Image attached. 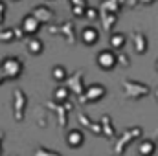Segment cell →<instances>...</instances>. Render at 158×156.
Returning a JSON list of instances; mask_svg holds the SVG:
<instances>
[{
  "label": "cell",
  "mask_w": 158,
  "mask_h": 156,
  "mask_svg": "<svg viewBox=\"0 0 158 156\" xmlns=\"http://www.w3.org/2000/svg\"><path fill=\"white\" fill-rule=\"evenodd\" d=\"M0 66H2V70H4V74H6L7 79H19L22 76V70H24L22 61L17 59V57H6V59H2Z\"/></svg>",
  "instance_id": "6da1fadb"
},
{
  "label": "cell",
  "mask_w": 158,
  "mask_h": 156,
  "mask_svg": "<svg viewBox=\"0 0 158 156\" xmlns=\"http://www.w3.org/2000/svg\"><path fill=\"white\" fill-rule=\"evenodd\" d=\"M96 63H98V66L101 70L109 72V70H114L116 68V64H118L119 61H118V55L114 53V50L110 48V50H101L98 53V57H96Z\"/></svg>",
  "instance_id": "7a4b0ae2"
},
{
  "label": "cell",
  "mask_w": 158,
  "mask_h": 156,
  "mask_svg": "<svg viewBox=\"0 0 158 156\" xmlns=\"http://www.w3.org/2000/svg\"><path fill=\"white\" fill-rule=\"evenodd\" d=\"M40 24H42V22H40L33 13H30V15H26V17L22 18V30H24V33L30 35V37H35V35L39 33Z\"/></svg>",
  "instance_id": "3957f363"
},
{
  "label": "cell",
  "mask_w": 158,
  "mask_h": 156,
  "mask_svg": "<svg viewBox=\"0 0 158 156\" xmlns=\"http://www.w3.org/2000/svg\"><path fill=\"white\" fill-rule=\"evenodd\" d=\"M107 96V88L103 86V84H99V83H96V84H90L88 88H85V99L86 101H99V99H103Z\"/></svg>",
  "instance_id": "277c9868"
},
{
  "label": "cell",
  "mask_w": 158,
  "mask_h": 156,
  "mask_svg": "<svg viewBox=\"0 0 158 156\" xmlns=\"http://www.w3.org/2000/svg\"><path fill=\"white\" fill-rule=\"evenodd\" d=\"M81 40H83V44H86V46L96 44V42L99 40V30H98V28H92V26L83 28V31H81Z\"/></svg>",
  "instance_id": "5b68a950"
},
{
  "label": "cell",
  "mask_w": 158,
  "mask_h": 156,
  "mask_svg": "<svg viewBox=\"0 0 158 156\" xmlns=\"http://www.w3.org/2000/svg\"><path fill=\"white\" fill-rule=\"evenodd\" d=\"M66 143H68V147H72V149H77V147H81V145L85 143V134H83L79 129L70 130V132L66 134Z\"/></svg>",
  "instance_id": "8992f818"
},
{
  "label": "cell",
  "mask_w": 158,
  "mask_h": 156,
  "mask_svg": "<svg viewBox=\"0 0 158 156\" xmlns=\"http://www.w3.org/2000/svg\"><path fill=\"white\" fill-rule=\"evenodd\" d=\"M26 48H28V51H30L31 55H40V53L44 51V44H42V40H40L37 35H35V37H31V39L28 40Z\"/></svg>",
  "instance_id": "52a82bcc"
},
{
  "label": "cell",
  "mask_w": 158,
  "mask_h": 156,
  "mask_svg": "<svg viewBox=\"0 0 158 156\" xmlns=\"http://www.w3.org/2000/svg\"><path fill=\"white\" fill-rule=\"evenodd\" d=\"M155 151H156V143H153L151 140H145V142H142V143L138 145L140 156H153Z\"/></svg>",
  "instance_id": "ba28073f"
},
{
  "label": "cell",
  "mask_w": 158,
  "mask_h": 156,
  "mask_svg": "<svg viewBox=\"0 0 158 156\" xmlns=\"http://www.w3.org/2000/svg\"><path fill=\"white\" fill-rule=\"evenodd\" d=\"M125 42H127L125 35L119 33V31H114V33L110 35V48H112V50H123V48H125Z\"/></svg>",
  "instance_id": "9c48e42d"
},
{
  "label": "cell",
  "mask_w": 158,
  "mask_h": 156,
  "mask_svg": "<svg viewBox=\"0 0 158 156\" xmlns=\"http://www.w3.org/2000/svg\"><path fill=\"white\" fill-rule=\"evenodd\" d=\"M134 50L140 55L147 51V39H145L143 33H134Z\"/></svg>",
  "instance_id": "30bf717a"
},
{
  "label": "cell",
  "mask_w": 158,
  "mask_h": 156,
  "mask_svg": "<svg viewBox=\"0 0 158 156\" xmlns=\"http://www.w3.org/2000/svg\"><path fill=\"white\" fill-rule=\"evenodd\" d=\"M33 15L39 18L40 22H48V20L53 17V11H52V9H48V7H44V6H39V7H35V9H33Z\"/></svg>",
  "instance_id": "8fae6325"
},
{
  "label": "cell",
  "mask_w": 158,
  "mask_h": 156,
  "mask_svg": "<svg viewBox=\"0 0 158 156\" xmlns=\"http://www.w3.org/2000/svg\"><path fill=\"white\" fill-rule=\"evenodd\" d=\"M52 77L55 79L57 83H63L64 79L68 77V72H66V68H64V66L57 64V66H53V68H52Z\"/></svg>",
  "instance_id": "7c38bea8"
},
{
  "label": "cell",
  "mask_w": 158,
  "mask_h": 156,
  "mask_svg": "<svg viewBox=\"0 0 158 156\" xmlns=\"http://www.w3.org/2000/svg\"><path fill=\"white\" fill-rule=\"evenodd\" d=\"M53 97H55L57 103H64V101L70 97V88H66V86H57Z\"/></svg>",
  "instance_id": "4fadbf2b"
},
{
  "label": "cell",
  "mask_w": 158,
  "mask_h": 156,
  "mask_svg": "<svg viewBox=\"0 0 158 156\" xmlns=\"http://www.w3.org/2000/svg\"><path fill=\"white\" fill-rule=\"evenodd\" d=\"M15 37H17L15 30H6V31H2V33H0V40H4V42H11Z\"/></svg>",
  "instance_id": "5bb4252c"
},
{
  "label": "cell",
  "mask_w": 158,
  "mask_h": 156,
  "mask_svg": "<svg viewBox=\"0 0 158 156\" xmlns=\"http://www.w3.org/2000/svg\"><path fill=\"white\" fill-rule=\"evenodd\" d=\"M98 15H99V13H98V9H94V7H86L85 18H90V20H92V18H98Z\"/></svg>",
  "instance_id": "9a60e30c"
},
{
  "label": "cell",
  "mask_w": 158,
  "mask_h": 156,
  "mask_svg": "<svg viewBox=\"0 0 158 156\" xmlns=\"http://www.w3.org/2000/svg\"><path fill=\"white\" fill-rule=\"evenodd\" d=\"M118 61L121 64H129V57L127 55H118Z\"/></svg>",
  "instance_id": "2e32d148"
},
{
  "label": "cell",
  "mask_w": 158,
  "mask_h": 156,
  "mask_svg": "<svg viewBox=\"0 0 158 156\" xmlns=\"http://www.w3.org/2000/svg\"><path fill=\"white\" fill-rule=\"evenodd\" d=\"M6 79H7V77H6V74H4V70H2V66H0V84H2Z\"/></svg>",
  "instance_id": "e0dca14e"
},
{
  "label": "cell",
  "mask_w": 158,
  "mask_h": 156,
  "mask_svg": "<svg viewBox=\"0 0 158 156\" xmlns=\"http://www.w3.org/2000/svg\"><path fill=\"white\" fill-rule=\"evenodd\" d=\"M2 15H4V13H0V24H2V20H4V18H2Z\"/></svg>",
  "instance_id": "ac0fdd59"
}]
</instances>
